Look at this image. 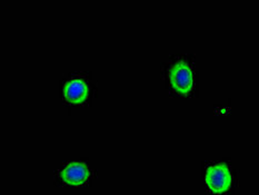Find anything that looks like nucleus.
<instances>
[{"label": "nucleus", "mask_w": 259, "mask_h": 195, "mask_svg": "<svg viewBox=\"0 0 259 195\" xmlns=\"http://www.w3.org/2000/svg\"><path fill=\"white\" fill-rule=\"evenodd\" d=\"M206 182L212 192L224 193L232 184V175H230L227 166L223 164L213 165L207 171Z\"/></svg>", "instance_id": "nucleus-1"}, {"label": "nucleus", "mask_w": 259, "mask_h": 195, "mask_svg": "<svg viewBox=\"0 0 259 195\" xmlns=\"http://www.w3.org/2000/svg\"><path fill=\"white\" fill-rule=\"evenodd\" d=\"M170 81L174 88L182 94H187L193 87V75L189 67L179 63L174 67L170 72Z\"/></svg>", "instance_id": "nucleus-2"}, {"label": "nucleus", "mask_w": 259, "mask_h": 195, "mask_svg": "<svg viewBox=\"0 0 259 195\" xmlns=\"http://www.w3.org/2000/svg\"><path fill=\"white\" fill-rule=\"evenodd\" d=\"M88 176V169L81 163L69 164L63 172H61V177H63V180L66 183L70 184V185H80V184L87 181Z\"/></svg>", "instance_id": "nucleus-3"}, {"label": "nucleus", "mask_w": 259, "mask_h": 195, "mask_svg": "<svg viewBox=\"0 0 259 195\" xmlns=\"http://www.w3.org/2000/svg\"><path fill=\"white\" fill-rule=\"evenodd\" d=\"M65 95L71 103H81L88 95V87L80 80L70 81L65 87Z\"/></svg>", "instance_id": "nucleus-4"}]
</instances>
